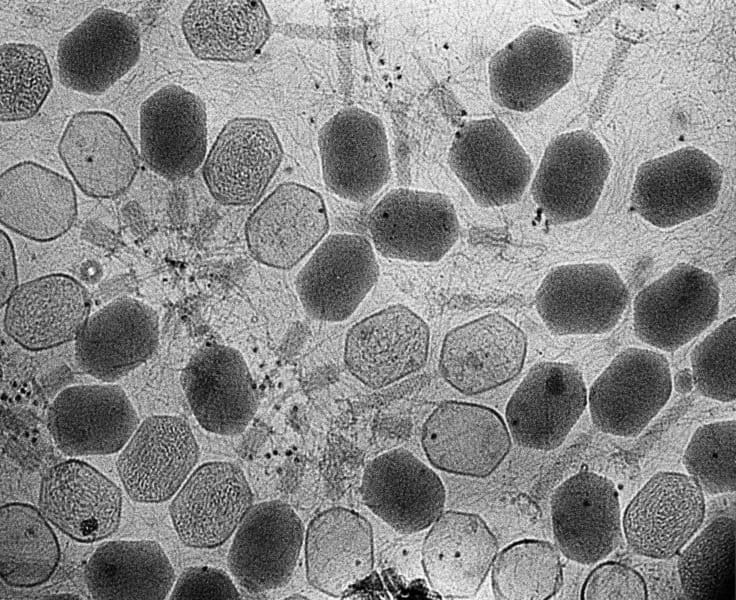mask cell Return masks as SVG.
Here are the masks:
<instances>
[{"label": "cell", "mask_w": 736, "mask_h": 600, "mask_svg": "<svg viewBox=\"0 0 736 600\" xmlns=\"http://www.w3.org/2000/svg\"><path fill=\"white\" fill-rule=\"evenodd\" d=\"M719 303L720 289L712 274L677 264L635 297V334L652 347L675 351L716 320Z\"/></svg>", "instance_id": "6da1fadb"}, {"label": "cell", "mask_w": 736, "mask_h": 600, "mask_svg": "<svg viewBox=\"0 0 736 600\" xmlns=\"http://www.w3.org/2000/svg\"><path fill=\"white\" fill-rule=\"evenodd\" d=\"M629 292L607 263L565 264L551 269L535 296L536 310L555 335L603 334L619 322Z\"/></svg>", "instance_id": "7a4b0ae2"}, {"label": "cell", "mask_w": 736, "mask_h": 600, "mask_svg": "<svg viewBox=\"0 0 736 600\" xmlns=\"http://www.w3.org/2000/svg\"><path fill=\"white\" fill-rule=\"evenodd\" d=\"M669 362L653 350L628 348L613 358L587 395L591 420L604 433L636 437L670 398Z\"/></svg>", "instance_id": "3957f363"}, {"label": "cell", "mask_w": 736, "mask_h": 600, "mask_svg": "<svg viewBox=\"0 0 736 600\" xmlns=\"http://www.w3.org/2000/svg\"><path fill=\"white\" fill-rule=\"evenodd\" d=\"M705 510L703 490L691 476L659 471L626 506L622 532L634 553L653 559H670L699 530Z\"/></svg>", "instance_id": "277c9868"}, {"label": "cell", "mask_w": 736, "mask_h": 600, "mask_svg": "<svg viewBox=\"0 0 736 600\" xmlns=\"http://www.w3.org/2000/svg\"><path fill=\"white\" fill-rule=\"evenodd\" d=\"M373 248L383 257L438 262L455 245L460 225L451 200L438 192L397 188L369 214Z\"/></svg>", "instance_id": "5b68a950"}, {"label": "cell", "mask_w": 736, "mask_h": 600, "mask_svg": "<svg viewBox=\"0 0 736 600\" xmlns=\"http://www.w3.org/2000/svg\"><path fill=\"white\" fill-rule=\"evenodd\" d=\"M719 164L685 147L644 162L637 170L633 209L659 228H670L710 212L722 186Z\"/></svg>", "instance_id": "8992f818"}, {"label": "cell", "mask_w": 736, "mask_h": 600, "mask_svg": "<svg viewBox=\"0 0 736 600\" xmlns=\"http://www.w3.org/2000/svg\"><path fill=\"white\" fill-rule=\"evenodd\" d=\"M587 395L583 376L572 364L555 361L534 364L505 408L511 437L525 448L556 449L584 412Z\"/></svg>", "instance_id": "52a82bcc"}, {"label": "cell", "mask_w": 736, "mask_h": 600, "mask_svg": "<svg viewBox=\"0 0 736 600\" xmlns=\"http://www.w3.org/2000/svg\"><path fill=\"white\" fill-rule=\"evenodd\" d=\"M449 166L481 207L517 202L533 173L530 157L497 118L472 120L455 134Z\"/></svg>", "instance_id": "ba28073f"}, {"label": "cell", "mask_w": 736, "mask_h": 600, "mask_svg": "<svg viewBox=\"0 0 736 600\" xmlns=\"http://www.w3.org/2000/svg\"><path fill=\"white\" fill-rule=\"evenodd\" d=\"M612 162L599 139L576 130L547 146L531 184L534 202L551 224L588 217L601 196Z\"/></svg>", "instance_id": "9c48e42d"}, {"label": "cell", "mask_w": 736, "mask_h": 600, "mask_svg": "<svg viewBox=\"0 0 736 600\" xmlns=\"http://www.w3.org/2000/svg\"><path fill=\"white\" fill-rule=\"evenodd\" d=\"M318 147L323 181L340 198L365 202L390 178L386 130L369 111L357 107L338 111L320 129Z\"/></svg>", "instance_id": "30bf717a"}, {"label": "cell", "mask_w": 736, "mask_h": 600, "mask_svg": "<svg viewBox=\"0 0 736 600\" xmlns=\"http://www.w3.org/2000/svg\"><path fill=\"white\" fill-rule=\"evenodd\" d=\"M379 265L373 245L358 234L329 235L299 270L295 289L311 318L348 319L375 286Z\"/></svg>", "instance_id": "8fae6325"}, {"label": "cell", "mask_w": 736, "mask_h": 600, "mask_svg": "<svg viewBox=\"0 0 736 600\" xmlns=\"http://www.w3.org/2000/svg\"><path fill=\"white\" fill-rule=\"evenodd\" d=\"M140 53L136 21L123 12L98 8L59 41V80L73 91L101 95L137 64Z\"/></svg>", "instance_id": "7c38bea8"}, {"label": "cell", "mask_w": 736, "mask_h": 600, "mask_svg": "<svg viewBox=\"0 0 736 600\" xmlns=\"http://www.w3.org/2000/svg\"><path fill=\"white\" fill-rule=\"evenodd\" d=\"M421 445L435 468L456 475L485 478L506 458L512 439L505 421L492 408L446 401L423 423Z\"/></svg>", "instance_id": "4fadbf2b"}, {"label": "cell", "mask_w": 736, "mask_h": 600, "mask_svg": "<svg viewBox=\"0 0 736 600\" xmlns=\"http://www.w3.org/2000/svg\"><path fill=\"white\" fill-rule=\"evenodd\" d=\"M199 456L198 443L184 418L153 415L139 424L121 449L116 469L133 501L161 503L177 493Z\"/></svg>", "instance_id": "5bb4252c"}, {"label": "cell", "mask_w": 736, "mask_h": 600, "mask_svg": "<svg viewBox=\"0 0 736 600\" xmlns=\"http://www.w3.org/2000/svg\"><path fill=\"white\" fill-rule=\"evenodd\" d=\"M526 353L523 330L507 317L490 313L445 335L439 371L458 392L478 395L514 379L523 368Z\"/></svg>", "instance_id": "9a60e30c"}, {"label": "cell", "mask_w": 736, "mask_h": 600, "mask_svg": "<svg viewBox=\"0 0 736 600\" xmlns=\"http://www.w3.org/2000/svg\"><path fill=\"white\" fill-rule=\"evenodd\" d=\"M430 347L427 323L395 304L355 323L346 334L344 362L361 383L380 389L423 368Z\"/></svg>", "instance_id": "2e32d148"}, {"label": "cell", "mask_w": 736, "mask_h": 600, "mask_svg": "<svg viewBox=\"0 0 736 600\" xmlns=\"http://www.w3.org/2000/svg\"><path fill=\"white\" fill-rule=\"evenodd\" d=\"M550 508L555 544L566 558L592 565L621 544L619 495L609 478L579 471L554 490Z\"/></svg>", "instance_id": "e0dca14e"}, {"label": "cell", "mask_w": 736, "mask_h": 600, "mask_svg": "<svg viewBox=\"0 0 736 600\" xmlns=\"http://www.w3.org/2000/svg\"><path fill=\"white\" fill-rule=\"evenodd\" d=\"M284 155L271 123L259 117L229 120L205 157L202 176L211 196L226 206L254 204Z\"/></svg>", "instance_id": "ac0fdd59"}, {"label": "cell", "mask_w": 736, "mask_h": 600, "mask_svg": "<svg viewBox=\"0 0 736 600\" xmlns=\"http://www.w3.org/2000/svg\"><path fill=\"white\" fill-rule=\"evenodd\" d=\"M57 149L75 184L92 198L109 199L123 194L140 167V157L130 135L106 111L73 114Z\"/></svg>", "instance_id": "d6986e66"}, {"label": "cell", "mask_w": 736, "mask_h": 600, "mask_svg": "<svg viewBox=\"0 0 736 600\" xmlns=\"http://www.w3.org/2000/svg\"><path fill=\"white\" fill-rule=\"evenodd\" d=\"M329 218L323 197L314 189L285 182L266 196L245 223L250 255L276 269H291L324 240Z\"/></svg>", "instance_id": "ffe728a7"}, {"label": "cell", "mask_w": 736, "mask_h": 600, "mask_svg": "<svg viewBox=\"0 0 736 600\" xmlns=\"http://www.w3.org/2000/svg\"><path fill=\"white\" fill-rule=\"evenodd\" d=\"M253 506L244 472L227 461H211L192 471L169 505L180 541L191 548L224 544Z\"/></svg>", "instance_id": "44dd1931"}, {"label": "cell", "mask_w": 736, "mask_h": 600, "mask_svg": "<svg viewBox=\"0 0 736 600\" xmlns=\"http://www.w3.org/2000/svg\"><path fill=\"white\" fill-rule=\"evenodd\" d=\"M573 53L560 32L532 27L500 49L488 67L495 103L518 112L541 106L571 79Z\"/></svg>", "instance_id": "7402d4cb"}, {"label": "cell", "mask_w": 736, "mask_h": 600, "mask_svg": "<svg viewBox=\"0 0 736 600\" xmlns=\"http://www.w3.org/2000/svg\"><path fill=\"white\" fill-rule=\"evenodd\" d=\"M140 421L118 385L89 384L62 390L47 414L48 431L71 457L114 454L125 446Z\"/></svg>", "instance_id": "603a6c76"}, {"label": "cell", "mask_w": 736, "mask_h": 600, "mask_svg": "<svg viewBox=\"0 0 736 600\" xmlns=\"http://www.w3.org/2000/svg\"><path fill=\"white\" fill-rule=\"evenodd\" d=\"M122 492L92 465L75 458L50 467L40 482L38 509L58 530L80 543H94L117 531Z\"/></svg>", "instance_id": "cb8c5ba5"}, {"label": "cell", "mask_w": 736, "mask_h": 600, "mask_svg": "<svg viewBox=\"0 0 736 600\" xmlns=\"http://www.w3.org/2000/svg\"><path fill=\"white\" fill-rule=\"evenodd\" d=\"M139 135L140 154L151 170L170 180L188 177L206 157L205 104L179 85H166L141 104Z\"/></svg>", "instance_id": "d4e9b609"}, {"label": "cell", "mask_w": 736, "mask_h": 600, "mask_svg": "<svg viewBox=\"0 0 736 600\" xmlns=\"http://www.w3.org/2000/svg\"><path fill=\"white\" fill-rule=\"evenodd\" d=\"M180 382L194 417L209 432L240 434L256 414V386L244 357L233 347L203 346L183 368Z\"/></svg>", "instance_id": "484cf974"}, {"label": "cell", "mask_w": 736, "mask_h": 600, "mask_svg": "<svg viewBox=\"0 0 736 600\" xmlns=\"http://www.w3.org/2000/svg\"><path fill=\"white\" fill-rule=\"evenodd\" d=\"M304 537L303 523L288 504L272 500L253 505L237 528L228 553L232 576L250 593L286 585Z\"/></svg>", "instance_id": "4316f807"}, {"label": "cell", "mask_w": 736, "mask_h": 600, "mask_svg": "<svg viewBox=\"0 0 736 600\" xmlns=\"http://www.w3.org/2000/svg\"><path fill=\"white\" fill-rule=\"evenodd\" d=\"M360 492L376 516L403 534L430 527L446 501L439 476L405 448L372 459L365 467Z\"/></svg>", "instance_id": "83f0119b"}, {"label": "cell", "mask_w": 736, "mask_h": 600, "mask_svg": "<svg viewBox=\"0 0 736 600\" xmlns=\"http://www.w3.org/2000/svg\"><path fill=\"white\" fill-rule=\"evenodd\" d=\"M158 343L155 310L142 301L119 298L89 316L75 339V360L84 373L111 383L150 359Z\"/></svg>", "instance_id": "f1b7e54d"}, {"label": "cell", "mask_w": 736, "mask_h": 600, "mask_svg": "<svg viewBox=\"0 0 736 600\" xmlns=\"http://www.w3.org/2000/svg\"><path fill=\"white\" fill-rule=\"evenodd\" d=\"M498 548L497 538L478 514L442 512L421 548V563L431 589L448 599L475 597Z\"/></svg>", "instance_id": "f546056e"}, {"label": "cell", "mask_w": 736, "mask_h": 600, "mask_svg": "<svg viewBox=\"0 0 736 600\" xmlns=\"http://www.w3.org/2000/svg\"><path fill=\"white\" fill-rule=\"evenodd\" d=\"M4 307L6 334L26 350L43 351L77 338L91 298L77 279L54 273L19 285Z\"/></svg>", "instance_id": "4dcf8cb0"}, {"label": "cell", "mask_w": 736, "mask_h": 600, "mask_svg": "<svg viewBox=\"0 0 736 600\" xmlns=\"http://www.w3.org/2000/svg\"><path fill=\"white\" fill-rule=\"evenodd\" d=\"M77 195L64 175L33 161L12 165L0 175V221L38 242L64 235L77 217Z\"/></svg>", "instance_id": "1f68e13d"}, {"label": "cell", "mask_w": 736, "mask_h": 600, "mask_svg": "<svg viewBox=\"0 0 736 600\" xmlns=\"http://www.w3.org/2000/svg\"><path fill=\"white\" fill-rule=\"evenodd\" d=\"M304 540L307 580L329 596H343L373 571V530L354 510L321 512L309 523Z\"/></svg>", "instance_id": "d6a6232c"}, {"label": "cell", "mask_w": 736, "mask_h": 600, "mask_svg": "<svg viewBox=\"0 0 736 600\" xmlns=\"http://www.w3.org/2000/svg\"><path fill=\"white\" fill-rule=\"evenodd\" d=\"M181 28L198 59L246 62L262 50L272 23L261 1L195 0L182 15Z\"/></svg>", "instance_id": "836d02e7"}, {"label": "cell", "mask_w": 736, "mask_h": 600, "mask_svg": "<svg viewBox=\"0 0 736 600\" xmlns=\"http://www.w3.org/2000/svg\"><path fill=\"white\" fill-rule=\"evenodd\" d=\"M84 579L93 599L163 600L175 572L154 540H116L100 544L87 561Z\"/></svg>", "instance_id": "e575fe53"}, {"label": "cell", "mask_w": 736, "mask_h": 600, "mask_svg": "<svg viewBox=\"0 0 736 600\" xmlns=\"http://www.w3.org/2000/svg\"><path fill=\"white\" fill-rule=\"evenodd\" d=\"M35 506L11 502L0 510V576L15 588L46 583L56 571L61 550L54 530Z\"/></svg>", "instance_id": "d590c367"}, {"label": "cell", "mask_w": 736, "mask_h": 600, "mask_svg": "<svg viewBox=\"0 0 736 600\" xmlns=\"http://www.w3.org/2000/svg\"><path fill=\"white\" fill-rule=\"evenodd\" d=\"M735 532L734 518L717 517L683 550L678 575L686 598L734 599Z\"/></svg>", "instance_id": "8d00e7d4"}, {"label": "cell", "mask_w": 736, "mask_h": 600, "mask_svg": "<svg viewBox=\"0 0 736 600\" xmlns=\"http://www.w3.org/2000/svg\"><path fill=\"white\" fill-rule=\"evenodd\" d=\"M491 569L492 591L501 600L550 599L563 582L558 549L545 540L511 543L497 553Z\"/></svg>", "instance_id": "74e56055"}, {"label": "cell", "mask_w": 736, "mask_h": 600, "mask_svg": "<svg viewBox=\"0 0 736 600\" xmlns=\"http://www.w3.org/2000/svg\"><path fill=\"white\" fill-rule=\"evenodd\" d=\"M0 71V120L19 122L34 117L53 86L51 68L43 49L30 43L2 44Z\"/></svg>", "instance_id": "f35d334b"}, {"label": "cell", "mask_w": 736, "mask_h": 600, "mask_svg": "<svg viewBox=\"0 0 736 600\" xmlns=\"http://www.w3.org/2000/svg\"><path fill=\"white\" fill-rule=\"evenodd\" d=\"M735 450V420L716 421L696 429L682 462L688 474L709 495L734 493Z\"/></svg>", "instance_id": "ab89813d"}, {"label": "cell", "mask_w": 736, "mask_h": 600, "mask_svg": "<svg viewBox=\"0 0 736 600\" xmlns=\"http://www.w3.org/2000/svg\"><path fill=\"white\" fill-rule=\"evenodd\" d=\"M693 384L699 393L721 402L736 398V318L714 329L691 353Z\"/></svg>", "instance_id": "60d3db41"}, {"label": "cell", "mask_w": 736, "mask_h": 600, "mask_svg": "<svg viewBox=\"0 0 736 600\" xmlns=\"http://www.w3.org/2000/svg\"><path fill=\"white\" fill-rule=\"evenodd\" d=\"M580 595L583 600L648 599L647 585L642 575L614 561L597 565L586 577Z\"/></svg>", "instance_id": "b9f144b4"}, {"label": "cell", "mask_w": 736, "mask_h": 600, "mask_svg": "<svg viewBox=\"0 0 736 600\" xmlns=\"http://www.w3.org/2000/svg\"><path fill=\"white\" fill-rule=\"evenodd\" d=\"M239 592L223 570L210 566L186 568L175 581L171 600L239 599Z\"/></svg>", "instance_id": "7bdbcfd3"}, {"label": "cell", "mask_w": 736, "mask_h": 600, "mask_svg": "<svg viewBox=\"0 0 736 600\" xmlns=\"http://www.w3.org/2000/svg\"><path fill=\"white\" fill-rule=\"evenodd\" d=\"M0 243V303L1 307L4 308L19 285L14 247L4 230L1 231Z\"/></svg>", "instance_id": "ee69618b"}, {"label": "cell", "mask_w": 736, "mask_h": 600, "mask_svg": "<svg viewBox=\"0 0 736 600\" xmlns=\"http://www.w3.org/2000/svg\"><path fill=\"white\" fill-rule=\"evenodd\" d=\"M693 378L692 373L688 369L679 371L674 377V387L679 393H688L692 390Z\"/></svg>", "instance_id": "f6af8a7d"}]
</instances>
